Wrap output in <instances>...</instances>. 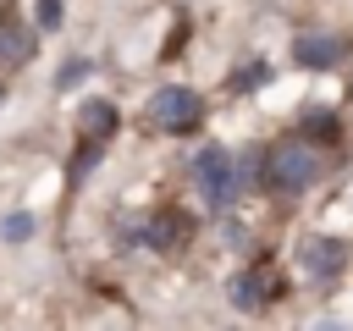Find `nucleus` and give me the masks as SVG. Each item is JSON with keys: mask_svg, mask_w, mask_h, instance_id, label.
<instances>
[{"mask_svg": "<svg viewBox=\"0 0 353 331\" xmlns=\"http://www.w3.org/2000/svg\"><path fill=\"white\" fill-rule=\"evenodd\" d=\"M320 171H325V160H320V149L303 132L298 138H276L265 149V182L276 193H303L309 182H320Z\"/></svg>", "mask_w": 353, "mask_h": 331, "instance_id": "nucleus-1", "label": "nucleus"}, {"mask_svg": "<svg viewBox=\"0 0 353 331\" xmlns=\"http://www.w3.org/2000/svg\"><path fill=\"white\" fill-rule=\"evenodd\" d=\"M193 182H199V193L210 199V210H232V199H237V188H243V171H237L232 149L210 143V149H199V160H193Z\"/></svg>", "mask_w": 353, "mask_h": 331, "instance_id": "nucleus-2", "label": "nucleus"}, {"mask_svg": "<svg viewBox=\"0 0 353 331\" xmlns=\"http://www.w3.org/2000/svg\"><path fill=\"white\" fill-rule=\"evenodd\" d=\"M143 116H149V127H160V132H193V127L204 121V99H199L193 88L165 83V88H154V94H149Z\"/></svg>", "mask_w": 353, "mask_h": 331, "instance_id": "nucleus-3", "label": "nucleus"}, {"mask_svg": "<svg viewBox=\"0 0 353 331\" xmlns=\"http://www.w3.org/2000/svg\"><path fill=\"white\" fill-rule=\"evenodd\" d=\"M292 61L303 72H331L347 61V33H331V28H309L292 39Z\"/></svg>", "mask_w": 353, "mask_h": 331, "instance_id": "nucleus-4", "label": "nucleus"}, {"mask_svg": "<svg viewBox=\"0 0 353 331\" xmlns=\"http://www.w3.org/2000/svg\"><path fill=\"white\" fill-rule=\"evenodd\" d=\"M298 265H303V276H309V281H336V276L347 270V243L309 232V237L298 243Z\"/></svg>", "mask_w": 353, "mask_h": 331, "instance_id": "nucleus-5", "label": "nucleus"}, {"mask_svg": "<svg viewBox=\"0 0 353 331\" xmlns=\"http://www.w3.org/2000/svg\"><path fill=\"white\" fill-rule=\"evenodd\" d=\"M188 232H193V221H188L182 210H149V221L132 226V237L149 243L154 254H176V248L188 243Z\"/></svg>", "mask_w": 353, "mask_h": 331, "instance_id": "nucleus-6", "label": "nucleus"}, {"mask_svg": "<svg viewBox=\"0 0 353 331\" xmlns=\"http://www.w3.org/2000/svg\"><path fill=\"white\" fill-rule=\"evenodd\" d=\"M281 287H276V276L265 270V265H254V270H237L232 281H226V298L243 309V314H254V309H265L270 298H276Z\"/></svg>", "mask_w": 353, "mask_h": 331, "instance_id": "nucleus-7", "label": "nucleus"}, {"mask_svg": "<svg viewBox=\"0 0 353 331\" xmlns=\"http://www.w3.org/2000/svg\"><path fill=\"white\" fill-rule=\"evenodd\" d=\"M28 55H33V33L17 28V22H0V72L28 66Z\"/></svg>", "mask_w": 353, "mask_h": 331, "instance_id": "nucleus-8", "label": "nucleus"}, {"mask_svg": "<svg viewBox=\"0 0 353 331\" xmlns=\"http://www.w3.org/2000/svg\"><path fill=\"white\" fill-rule=\"evenodd\" d=\"M77 127H83V138H99V143H105V138L116 132V105H110V99H88V105L77 110Z\"/></svg>", "mask_w": 353, "mask_h": 331, "instance_id": "nucleus-9", "label": "nucleus"}, {"mask_svg": "<svg viewBox=\"0 0 353 331\" xmlns=\"http://www.w3.org/2000/svg\"><path fill=\"white\" fill-rule=\"evenodd\" d=\"M265 83H270V61H243L237 77H232L237 94H254V88H265Z\"/></svg>", "mask_w": 353, "mask_h": 331, "instance_id": "nucleus-10", "label": "nucleus"}, {"mask_svg": "<svg viewBox=\"0 0 353 331\" xmlns=\"http://www.w3.org/2000/svg\"><path fill=\"white\" fill-rule=\"evenodd\" d=\"M94 166H99V138H83V149L72 154V171H66V182L77 188V182H83V177H88Z\"/></svg>", "mask_w": 353, "mask_h": 331, "instance_id": "nucleus-11", "label": "nucleus"}, {"mask_svg": "<svg viewBox=\"0 0 353 331\" xmlns=\"http://www.w3.org/2000/svg\"><path fill=\"white\" fill-rule=\"evenodd\" d=\"M303 132H314V138H325V143H331L342 127H336V116H331V110H309V116H303Z\"/></svg>", "mask_w": 353, "mask_h": 331, "instance_id": "nucleus-12", "label": "nucleus"}, {"mask_svg": "<svg viewBox=\"0 0 353 331\" xmlns=\"http://www.w3.org/2000/svg\"><path fill=\"white\" fill-rule=\"evenodd\" d=\"M88 72H94V66H88V61H83V55H72V61H66V66H61V77H55V88H77V83H83V77H88Z\"/></svg>", "mask_w": 353, "mask_h": 331, "instance_id": "nucleus-13", "label": "nucleus"}, {"mask_svg": "<svg viewBox=\"0 0 353 331\" xmlns=\"http://www.w3.org/2000/svg\"><path fill=\"white\" fill-rule=\"evenodd\" d=\"M11 243H22V237H33V215L28 210H17V215H6V226H0Z\"/></svg>", "mask_w": 353, "mask_h": 331, "instance_id": "nucleus-14", "label": "nucleus"}, {"mask_svg": "<svg viewBox=\"0 0 353 331\" xmlns=\"http://www.w3.org/2000/svg\"><path fill=\"white\" fill-rule=\"evenodd\" d=\"M33 22H39V28H55V22H61V0H39V6H33Z\"/></svg>", "mask_w": 353, "mask_h": 331, "instance_id": "nucleus-15", "label": "nucleus"}, {"mask_svg": "<svg viewBox=\"0 0 353 331\" xmlns=\"http://www.w3.org/2000/svg\"><path fill=\"white\" fill-rule=\"evenodd\" d=\"M182 39H188V17H176V28H171V39H165V55H176Z\"/></svg>", "mask_w": 353, "mask_h": 331, "instance_id": "nucleus-16", "label": "nucleus"}]
</instances>
